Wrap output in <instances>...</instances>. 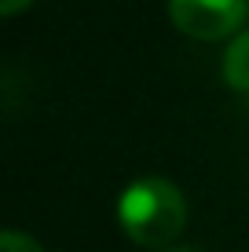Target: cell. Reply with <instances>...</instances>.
<instances>
[{"mask_svg": "<svg viewBox=\"0 0 249 252\" xmlns=\"http://www.w3.org/2000/svg\"><path fill=\"white\" fill-rule=\"evenodd\" d=\"M121 230L143 249H165L179 238L187 223V201L183 194L161 176L136 179L117 201Z\"/></svg>", "mask_w": 249, "mask_h": 252, "instance_id": "obj_1", "label": "cell"}, {"mask_svg": "<svg viewBox=\"0 0 249 252\" xmlns=\"http://www.w3.org/2000/svg\"><path fill=\"white\" fill-rule=\"evenodd\" d=\"M246 0H169V19L194 40L231 37L246 22Z\"/></svg>", "mask_w": 249, "mask_h": 252, "instance_id": "obj_2", "label": "cell"}, {"mask_svg": "<svg viewBox=\"0 0 249 252\" xmlns=\"http://www.w3.org/2000/svg\"><path fill=\"white\" fill-rule=\"evenodd\" d=\"M224 81L238 92H249V30L238 33L224 51Z\"/></svg>", "mask_w": 249, "mask_h": 252, "instance_id": "obj_3", "label": "cell"}, {"mask_svg": "<svg viewBox=\"0 0 249 252\" xmlns=\"http://www.w3.org/2000/svg\"><path fill=\"white\" fill-rule=\"evenodd\" d=\"M0 252H40V245L30 238V234L4 230V238H0Z\"/></svg>", "mask_w": 249, "mask_h": 252, "instance_id": "obj_4", "label": "cell"}, {"mask_svg": "<svg viewBox=\"0 0 249 252\" xmlns=\"http://www.w3.org/2000/svg\"><path fill=\"white\" fill-rule=\"evenodd\" d=\"M26 4H30V0H0V11H4V15H15V11H22Z\"/></svg>", "mask_w": 249, "mask_h": 252, "instance_id": "obj_5", "label": "cell"}, {"mask_svg": "<svg viewBox=\"0 0 249 252\" xmlns=\"http://www.w3.org/2000/svg\"><path fill=\"white\" fill-rule=\"evenodd\" d=\"M161 252H202V249H191V245H176V249H161Z\"/></svg>", "mask_w": 249, "mask_h": 252, "instance_id": "obj_6", "label": "cell"}]
</instances>
